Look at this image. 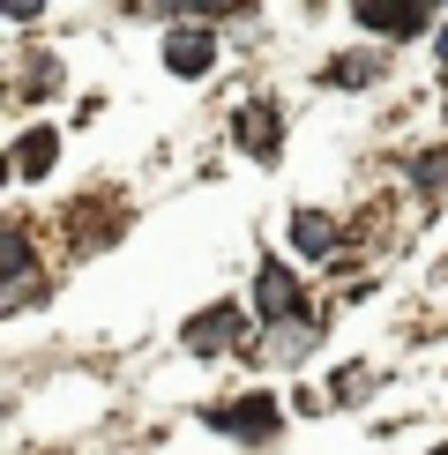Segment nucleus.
Segmentation results:
<instances>
[{"instance_id": "6", "label": "nucleus", "mask_w": 448, "mask_h": 455, "mask_svg": "<svg viewBox=\"0 0 448 455\" xmlns=\"http://www.w3.org/2000/svg\"><path fill=\"white\" fill-rule=\"evenodd\" d=\"M52 149H60V135H52V127H37V135H23V142H15V172H23V180H37V172L52 164Z\"/></svg>"}, {"instance_id": "1", "label": "nucleus", "mask_w": 448, "mask_h": 455, "mask_svg": "<svg viewBox=\"0 0 448 455\" xmlns=\"http://www.w3.org/2000/svg\"><path fill=\"white\" fill-rule=\"evenodd\" d=\"M254 307H261V321L292 329V321H299V283H292V269L261 261V276H254ZM299 329H307V321H299Z\"/></svg>"}, {"instance_id": "3", "label": "nucleus", "mask_w": 448, "mask_h": 455, "mask_svg": "<svg viewBox=\"0 0 448 455\" xmlns=\"http://www.w3.org/2000/svg\"><path fill=\"white\" fill-rule=\"evenodd\" d=\"M210 60H217V37L210 30L187 23V30L164 37V68H172V75H210Z\"/></svg>"}, {"instance_id": "8", "label": "nucleus", "mask_w": 448, "mask_h": 455, "mask_svg": "<svg viewBox=\"0 0 448 455\" xmlns=\"http://www.w3.org/2000/svg\"><path fill=\"white\" fill-rule=\"evenodd\" d=\"M292 246H299V254H329V246H336V224H322V217H292Z\"/></svg>"}, {"instance_id": "2", "label": "nucleus", "mask_w": 448, "mask_h": 455, "mask_svg": "<svg viewBox=\"0 0 448 455\" xmlns=\"http://www.w3.org/2000/svg\"><path fill=\"white\" fill-rule=\"evenodd\" d=\"M232 135H239V149H247V157H261L269 164L276 157V135H284V120H276V105H239V120H232Z\"/></svg>"}, {"instance_id": "7", "label": "nucleus", "mask_w": 448, "mask_h": 455, "mask_svg": "<svg viewBox=\"0 0 448 455\" xmlns=\"http://www.w3.org/2000/svg\"><path fill=\"white\" fill-rule=\"evenodd\" d=\"M419 23H426L419 8H373V0L359 8V30H381V37H404V30H419Z\"/></svg>"}, {"instance_id": "10", "label": "nucleus", "mask_w": 448, "mask_h": 455, "mask_svg": "<svg viewBox=\"0 0 448 455\" xmlns=\"http://www.w3.org/2000/svg\"><path fill=\"white\" fill-rule=\"evenodd\" d=\"M441 68H448V30H441Z\"/></svg>"}, {"instance_id": "9", "label": "nucleus", "mask_w": 448, "mask_h": 455, "mask_svg": "<svg viewBox=\"0 0 448 455\" xmlns=\"http://www.w3.org/2000/svg\"><path fill=\"white\" fill-rule=\"evenodd\" d=\"M359 388H373V373H366V366H351V373H336V395H359Z\"/></svg>"}, {"instance_id": "5", "label": "nucleus", "mask_w": 448, "mask_h": 455, "mask_svg": "<svg viewBox=\"0 0 448 455\" xmlns=\"http://www.w3.org/2000/svg\"><path fill=\"white\" fill-rule=\"evenodd\" d=\"M232 329H247V321H239V307H210V314H195V321H187V344L210 358V351H224V344H232Z\"/></svg>"}, {"instance_id": "4", "label": "nucleus", "mask_w": 448, "mask_h": 455, "mask_svg": "<svg viewBox=\"0 0 448 455\" xmlns=\"http://www.w3.org/2000/svg\"><path fill=\"white\" fill-rule=\"evenodd\" d=\"M210 419H217L224 433H239V441H269V433H276V403H269V395H247V403L210 411Z\"/></svg>"}]
</instances>
